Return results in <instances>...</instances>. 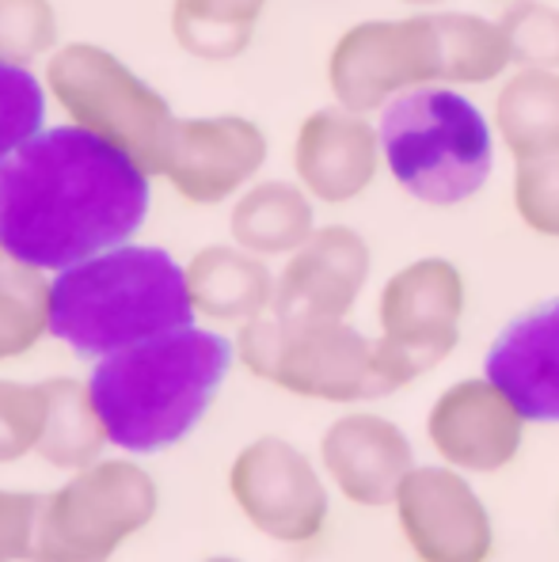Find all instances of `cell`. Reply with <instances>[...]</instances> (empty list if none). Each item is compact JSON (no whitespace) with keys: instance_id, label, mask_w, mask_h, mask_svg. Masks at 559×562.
<instances>
[{"instance_id":"4fadbf2b","label":"cell","mask_w":559,"mask_h":562,"mask_svg":"<svg viewBox=\"0 0 559 562\" xmlns=\"http://www.w3.org/2000/svg\"><path fill=\"white\" fill-rule=\"evenodd\" d=\"M529 418L491 376L454 380L426 411V441L441 464L465 475H495L525 445Z\"/></svg>"},{"instance_id":"484cf974","label":"cell","mask_w":559,"mask_h":562,"mask_svg":"<svg viewBox=\"0 0 559 562\" xmlns=\"http://www.w3.org/2000/svg\"><path fill=\"white\" fill-rule=\"evenodd\" d=\"M62 46L54 0H0V61L27 65L51 61Z\"/></svg>"},{"instance_id":"30bf717a","label":"cell","mask_w":559,"mask_h":562,"mask_svg":"<svg viewBox=\"0 0 559 562\" xmlns=\"http://www.w3.org/2000/svg\"><path fill=\"white\" fill-rule=\"evenodd\" d=\"M270 160V137L244 114H194L171 122L168 140L156 160V179H164L187 205L213 210L233 205Z\"/></svg>"},{"instance_id":"d6a6232c","label":"cell","mask_w":559,"mask_h":562,"mask_svg":"<svg viewBox=\"0 0 559 562\" xmlns=\"http://www.w3.org/2000/svg\"><path fill=\"white\" fill-rule=\"evenodd\" d=\"M499 4H506V0H499Z\"/></svg>"},{"instance_id":"ba28073f","label":"cell","mask_w":559,"mask_h":562,"mask_svg":"<svg viewBox=\"0 0 559 562\" xmlns=\"http://www.w3.org/2000/svg\"><path fill=\"white\" fill-rule=\"evenodd\" d=\"M332 103L381 114L392 99L441 85V49L434 12L373 15L339 31L324 61Z\"/></svg>"},{"instance_id":"f546056e","label":"cell","mask_w":559,"mask_h":562,"mask_svg":"<svg viewBox=\"0 0 559 562\" xmlns=\"http://www.w3.org/2000/svg\"><path fill=\"white\" fill-rule=\"evenodd\" d=\"M43 502L35 491H0V562H31Z\"/></svg>"},{"instance_id":"5b68a950","label":"cell","mask_w":559,"mask_h":562,"mask_svg":"<svg viewBox=\"0 0 559 562\" xmlns=\"http://www.w3.org/2000/svg\"><path fill=\"white\" fill-rule=\"evenodd\" d=\"M236 361L298 400L373 403L415 384L407 366L350 319H286L278 312L236 330Z\"/></svg>"},{"instance_id":"1f68e13d","label":"cell","mask_w":559,"mask_h":562,"mask_svg":"<svg viewBox=\"0 0 559 562\" xmlns=\"http://www.w3.org/2000/svg\"><path fill=\"white\" fill-rule=\"evenodd\" d=\"M210 562H236V559H210Z\"/></svg>"},{"instance_id":"52a82bcc","label":"cell","mask_w":559,"mask_h":562,"mask_svg":"<svg viewBox=\"0 0 559 562\" xmlns=\"http://www.w3.org/2000/svg\"><path fill=\"white\" fill-rule=\"evenodd\" d=\"M160 491L134 460H96L46 494L31 562H107L156 517Z\"/></svg>"},{"instance_id":"6da1fadb","label":"cell","mask_w":559,"mask_h":562,"mask_svg":"<svg viewBox=\"0 0 559 562\" xmlns=\"http://www.w3.org/2000/svg\"><path fill=\"white\" fill-rule=\"evenodd\" d=\"M149 210V171L69 122L0 168V247L46 274L130 244Z\"/></svg>"},{"instance_id":"d6986e66","label":"cell","mask_w":559,"mask_h":562,"mask_svg":"<svg viewBox=\"0 0 559 562\" xmlns=\"http://www.w3.org/2000/svg\"><path fill=\"white\" fill-rule=\"evenodd\" d=\"M316 228V202L298 179H255L228 205V236L259 259H290Z\"/></svg>"},{"instance_id":"e0dca14e","label":"cell","mask_w":559,"mask_h":562,"mask_svg":"<svg viewBox=\"0 0 559 562\" xmlns=\"http://www.w3.org/2000/svg\"><path fill=\"white\" fill-rule=\"evenodd\" d=\"M483 376L495 380L529 422L559 426V296L517 312L499 330Z\"/></svg>"},{"instance_id":"3957f363","label":"cell","mask_w":559,"mask_h":562,"mask_svg":"<svg viewBox=\"0 0 559 562\" xmlns=\"http://www.w3.org/2000/svg\"><path fill=\"white\" fill-rule=\"evenodd\" d=\"M194 319L187 270L164 247L130 239L54 274L51 335L80 358L100 361Z\"/></svg>"},{"instance_id":"83f0119b","label":"cell","mask_w":559,"mask_h":562,"mask_svg":"<svg viewBox=\"0 0 559 562\" xmlns=\"http://www.w3.org/2000/svg\"><path fill=\"white\" fill-rule=\"evenodd\" d=\"M514 69H559V4L548 0H506L503 12Z\"/></svg>"},{"instance_id":"277c9868","label":"cell","mask_w":559,"mask_h":562,"mask_svg":"<svg viewBox=\"0 0 559 562\" xmlns=\"http://www.w3.org/2000/svg\"><path fill=\"white\" fill-rule=\"evenodd\" d=\"M389 179L431 210L468 205L495 171L491 114L465 88L426 85L377 114Z\"/></svg>"},{"instance_id":"44dd1931","label":"cell","mask_w":559,"mask_h":562,"mask_svg":"<svg viewBox=\"0 0 559 562\" xmlns=\"http://www.w3.org/2000/svg\"><path fill=\"white\" fill-rule=\"evenodd\" d=\"M434 27L441 49V85L472 92L499 85L514 69V49L499 15L441 8L434 12Z\"/></svg>"},{"instance_id":"7402d4cb","label":"cell","mask_w":559,"mask_h":562,"mask_svg":"<svg viewBox=\"0 0 559 562\" xmlns=\"http://www.w3.org/2000/svg\"><path fill=\"white\" fill-rule=\"evenodd\" d=\"M270 0H171L168 27L187 57L221 65L248 54Z\"/></svg>"},{"instance_id":"5bb4252c","label":"cell","mask_w":559,"mask_h":562,"mask_svg":"<svg viewBox=\"0 0 559 562\" xmlns=\"http://www.w3.org/2000/svg\"><path fill=\"white\" fill-rule=\"evenodd\" d=\"M293 179L316 205H350L366 198L384 171L381 130L373 114L347 106H316L305 114L290 148Z\"/></svg>"},{"instance_id":"ffe728a7","label":"cell","mask_w":559,"mask_h":562,"mask_svg":"<svg viewBox=\"0 0 559 562\" xmlns=\"http://www.w3.org/2000/svg\"><path fill=\"white\" fill-rule=\"evenodd\" d=\"M491 126L514 164L559 153V69H510L495 88Z\"/></svg>"},{"instance_id":"8992f818","label":"cell","mask_w":559,"mask_h":562,"mask_svg":"<svg viewBox=\"0 0 559 562\" xmlns=\"http://www.w3.org/2000/svg\"><path fill=\"white\" fill-rule=\"evenodd\" d=\"M43 85L69 126L122 148L156 179L176 111L142 72L100 43H62L43 65Z\"/></svg>"},{"instance_id":"d4e9b609","label":"cell","mask_w":559,"mask_h":562,"mask_svg":"<svg viewBox=\"0 0 559 562\" xmlns=\"http://www.w3.org/2000/svg\"><path fill=\"white\" fill-rule=\"evenodd\" d=\"M51 92L27 65L0 61V168L46 130Z\"/></svg>"},{"instance_id":"ac0fdd59","label":"cell","mask_w":559,"mask_h":562,"mask_svg":"<svg viewBox=\"0 0 559 562\" xmlns=\"http://www.w3.org/2000/svg\"><path fill=\"white\" fill-rule=\"evenodd\" d=\"M183 270L194 316L205 324L244 327L275 308L278 274L270 270V259L244 251L241 244L199 247Z\"/></svg>"},{"instance_id":"7a4b0ae2","label":"cell","mask_w":559,"mask_h":562,"mask_svg":"<svg viewBox=\"0 0 559 562\" xmlns=\"http://www.w3.org/2000/svg\"><path fill=\"white\" fill-rule=\"evenodd\" d=\"M236 342L205 327H179L96 361L88 387L111 445L164 452L179 445L213 407Z\"/></svg>"},{"instance_id":"9a60e30c","label":"cell","mask_w":559,"mask_h":562,"mask_svg":"<svg viewBox=\"0 0 559 562\" xmlns=\"http://www.w3.org/2000/svg\"><path fill=\"white\" fill-rule=\"evenodd\" d=\"M373 274V247L350 225H320L282 259L275 308L286 319H350Z\"/></svg>"},{"instance_id":"4dcf8cb0","label":"cell","mask_w":559,"mask_h":562,"mask_svg":"<svg viewBox=\"0 0 559 562\" xmlns=\"http://www.w3.org/2000/svg\"><path fill=\"white\" fill-rule=\"evenodd\" d=\"M396 4H404L407 12H441L449 8V0H396Z\"/></svg>"},{"instance_id":"f1b7e54d","label":"cell","mask_w":559,"mask_h":562,"mask_svg":"<svg viewBox=\"0 0 559 562\" xmlns=\"http://www.w3.org/2000/svg\"><path fill=\"white\" fill-rule=\"evenodd\" d=\"M46 426V387L0 380V464H15L38 449Z\"/></svg>"},{"instance_id":"2e32d148","label":"cell","mask_w":559,"mask_h":562,"mask_svg":"<svg viewBox=\"0 0 559 562\" xmlns=\"http://www.w3.org/2000/svg\"><path fill=\"white\" fill-rule=\"evenodd\" d=\"M320 468L347 502L361 509H384L396 502L400 483L415 468V449L392 418L347 411L320 437Z\"/></svg>"},{"instance_id":"4316f807","label":"cell","mask_w":559,"mask_h":562,"mask_svg":"<svg viewBox=\"0 0 559 562\" xmlns=\"http://www.w3.org/2000/svg\"><path fill=\"white\" fill-rule=\"evenodd\" d=\"M510 205L525 233L559 244V153L514 164Z\"/></svg>"},{"instance_id":"8fae6325","label":"cell","mask_w":559,"mask_h":562,"mask_svg":"<svg viewBox=\"0 0 559 562\" xmlns=\"http://www.w3.org/2000/svg\"><path fill=\"white\" fill-rule=\"evenodd\" d=\"M228 494L241 514L278 543H309L327 525V486L320 468L286 437H255L228 468Z\"/></svg>"},{"instance_id":"cb8c5ba5","label":"cell","mask_w":559,"mask_h":562,"mask_svg":"<svg viewBox=\"0 0 559 562\" xmlns=\"http://www.w3.org/2000/svg\"><path fill=\"white\" fill-rule=\"evenodd\" d=\"M54 278L0 247V361L31 353L51 335Z\"/></svg>"},{"instance_id":"9c48e42d","label":"cell","mask_w":559,"mask_h":562,"mask_svg":"<svg viewBox=\"0 0 559 562\" xmlns=\"http://www.w3.org/2000/svg\"><path fill=\"white\" fill-rule=\"evenodd\" d=\"M465 308V270L446 255H418L392 270L377 293V338L418 380L457 350Z\"/></svg>"},{"instance_id":"7c38bea8","label":"cell","mask_w":559,"mask_h":562,"mask_svg":"<svg viewBox=\"0 0 559 562\" xmlns=\"http://www.w3.org/2000/svg\"><path fill=\"white\" fill-rule=\"evenodd\" d=\"M396 525L418 562H488L495 525L468 483L449 464H415L396 491Z\"/></svg>"},{"instance_id":"603a6c76","label":"cell","mask_w":559,"mask_h":562,"mask_svg":"<svg viewBox=\"0 0 559 562\" xmlns=\"http://www.w3.org/2000/svg\"><path fill=\"white\" fill-rule=\"evenodd\" d=\"M46 387V426L38 437V457L62 471H80L103 457L107 426L92 400V387L77 376L43 380Z\"/></svg>"}]
</instances>
